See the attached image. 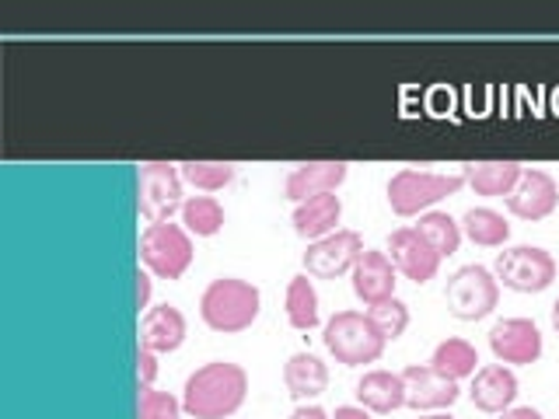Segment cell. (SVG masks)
I'll return each mask as SVG.
<instances>
[{"label":"cell","instance_id":"cell-6","mask_svg":"<svg viewBox=\"0 0 559 419\" xmlns=\"http://www.w3.org/2000/svg\"><path fill=\"white\" fill-rule=\"evenodd\" d=\"M192 235L182 224H147L140 235V262L157 279H182L192 266Z\"/></svg>","mask_w":559,"mask_h":419},{"label":"cell","instance_id":"cell-16","mask_svg":"<svg viewBox=\"0 0 559 419\" xmlns=\"http://www.w3.org/2000/svg\"><path fill=\"white\" fill-rule=\"evenodd\" d=\"M395 276L399 273L392 266L389 252L367 249L357 259L354 273H349V287H354L357 301H364L367 308H371V304H381V301H389V297H395V284H399Z\"/></svg>","mask_w":559,"mask_h":419},{"label":"cell","instance_id":"cell-26","mask_svg":"<svg viewBox=\"0 0 559 419\" xmlns=\"http://www.w3.org/2000/svg\"><path fill=\"white\" fill-rule=\"evenodd\" d=\"M179 214H182V227L197 238H214L224 227V206L217 196H189Z\"/></svg>","mask_w":559,"mask_h":419},{"label":"cell","instance_id":"cell-12","mask_svg":"<svg viewBox=\"0 0 559 419\" xmlns=\"http://www.w3.org/2000/svg\"><path fill=\"white\" fill-rule=\"evenodd\" d=\"M559 206V185L546 168H524L521 171V182L514 185V192L507 196V210L518 217V220H546L556 214Z\"/></svg>","mask_w":559,"mask_h":419},{"label":"cell","instance_id":"cell-1","mask_svg":"<svg viewBox=\"0 0 559 419\" xmlns=\"http://www.w3.org/2000/svg\"><path fill=\"white\" fill-rule=\"evenodd\" d=\"M249 398V374L241 363L210 360L186 378L182 409L192 419H231Z\"/></svg>","mask_w":559,"mask_h":419},{"label":"cell","instance_id":"cell-15","mask_svg":"<svg viewBox=\"0 0 559 419\" xmlns=\"http://www.w3.org/2000/svg\"><path fill=\"white\" fill-rule=\"evenodd\" d=\"M349 175L346 161H301L287 171L284 179V196L297 206L311 196H325V192H336Z\"/></svg>","mask_w":559,"mask_h":419},{"label":"cell","instance_id":"cell-27","mask_svg":"<svg viewBox=\"0 0 559 419\" xmlns=\"http://www.w3.org/2000/svg\"><path fill=\"white\" fill-rule=\"evenodd\" d=\"M179 171H182V182L206 192V196L210 192L227 189L238 179V168L231 161H182Z\"/></svg>","mask_w":559,"mask_h":419},{"label":"cell","instance_id":"cell-18","mask_svg":"<svg viewBox=\"0 0 559 419\" xmlns=\"http://www.w3.org/2000/svg\"><path fill=\"white\" fill-rule=\"evenodd\" d=\"M354 395H357V406H364L367 412L389 416L406 406V381H402V374H395V371L374 367V371H364Z\"/></svg>","mask_w":559,"mask_h":419},{"label":"cell","instance_id":"cell-3","mask_svg":"<svg viewBox=\"0 0 559 419\" xmlns=\"http://www.w3.org/2000/svg\"><path fill=\"white\" fill-rule=\"evenodd\" d=\"M465 171H419V168H399L389 179V206L399 217H419L433 210L441 200L462 192Z\"/></svg>","mask_w":559,"mask_h":419},{"label":"cell","instance_id":"cell-31","mask_svg":"<svg viewBox=\"0 0 559 419\" xmlns=\"http://www.w3.org/2000/svg\"><path fill=\"white\" fill-rule=\"evenodd\" d=\"M151 290H154V276L136 266V311L151 308Z\"/></svg>","mask_w":559,"mask_h":419},{"label":"cell","instance_id":"cell-22","mask_svg":"<svg viewBox=\"0 0 559 419\" xmlns=\"http://www.w3.org/2000/svg\"><path fill=\"white\" fill-rule=\"evenodd\" d=\"M284 314H287L290 328H297V332H311V328H319V322H322V311H319V290H314V284L308 279V273L290 276L287 294H284Z\"/></svg>","mask_w":559,"mask_h":419},{"label":"cell","instance_id":"cell-20","mask_svg":"<svg viewBox=\"0 0 559 419\" xmlns=\"http://www.w3.org/2000/svg\"><path fill=\"white\" fill-rule=\"evenodd\" d=\"M284 384H287V395L305 406V402L319 398L329 388V367L322 363V357H314V354H308V349H301V354L287 357Z\"/></svg>","mask_w":559,"mask_h":419},{"label":"cell","instance_id":"cell-11","mask_svg":"<svg viewBox=\"0 0 559 419\" xmlns=\"http://www.w3.org/2000/svg\"><path fill=\"white\" fill-rule=\"evenodd\" d=\"M489 349H493L497 363L507 367H528L542 357V328L532 319H500L489 328Z\"/></svg>","mask_w":559,"mask_h":419},{"label":"cell","instance_id":"cell-24","mask_svg":"<svg viewBox=\"0 0 559 419\" xmlns=\"http://www.w3.org/2000/svg\"><path fill=\"white\" fill-rule=\"evenodd\" d=\"M430 367L448 381H465V378H472L479 371V354H476V346H472L468 339L451 336V339L433 346Z\"/></svg>","mask_w":559,"mask_h":419},{"label":"cell","instance_id":"cell-21","mask_svg":"<svg viewBox=\"0 0 559 419\" xmlns=\"http://www.w3.org/2000/svg\"><path fill=\"white\" fill-rule=\"evenodd\" d=\"M521 171H524L521 161H479V165H465V179L476 189V196L507 200L521 182Z\"/></svg>","mask_w":559,"mask_h":419},{"label":"cell","instance_id":"cell-35","mask_svg":"<svg viewBox=\"0 0 559 419\" xmlns=\"http://www.w3.org/2000/svg\"><path fill=\"white\" fill-rule=\"evenodd\" d=\"M419 419H459V416H451V412L444 409V412H419Z\"/></svg>","mask_w":559,"mask_h":419},{"label":"cell","instance_id":"cell-4","mask_svg":"<svg viewBox=\"0 0 559 419\" xmlns=\"http://www.w3.org/2000/svg\"><path fill=\"white\" fill-rule=\"evenodd\" d=\"M322 343L329 357H336V363L343 367L378 363L384 357V346H389L374 322L367 319V311H336L322 325Z\"/></svg>","mask_w":559,"mask_h":419},{"label":"cell","instance_id":"cell-30","mask_svg":"<svg viewBox=\"0 0 559 419\" xmlns=\"http://www.w3.org/2000/svg\"><path fill=\"white\" fill-rule=\"evenodd\" d=\"M154 378H157V354H154V349L136 346V381H140V388H154Z\"/></svg>","mask_w":559,"mask_h":419},{"label":"cell","instance_id":"cell-10","mask_svg":"<svg viewBox=\"0 0 559 419\" xmlns=\"http://www.w3.org/2000/svg\"><path fill=\"white\" fill-rule=\"evenodd\" d=\"M384 252H389L395 273L413 279L416 287L430 284L437 270H441V255L433 252V244L419 235L416 227H395L389 235V244H384Z\"/></svg>","mask_w":559,"mask_h":419},{"label":"cell","instance_id":"cell-7","mask_svg":"<svg viewBox=\"0 0 559 419\" xmlns=\"http://www.w3.org/2000/svg\"><path fill=\"white\" fill-rule=\"evenodd\" d=\"M493 276L500 287L514 294H542L556 284L559 266L552 252H546L542 244H514V249H503L497 255Z\"/></svg>","mask_w":559,"mask_h":419},{"label":"cell","instance_id":"cell-23","mask_svg":"<svg viewBox=\"0 0 559 419\" xmlns=\"http://www.w3.org/2000/svg\"><path fill=\"white\" fill-rule=\"evenodd\" d=\"M462 235L479 249H503L511 241V224L493 206H472L462 217Z\"/></svg>","mask_w":559,"mask_h":419},{"label":"cell","instance_id":"cell-8","mask_svg":"<svg viewBox=\"0 0 559 419\" xmlns=\"http://www.w3.org/2000/svg\"><path fill=\"white\" fill-rule=\"evenodd\" d=\"M182 171L171 161H147L140 165V217L147 224H165L171 214L182 210Z\"/></svg>","mask_w":559,"mask_h":419},{"label":"cell","instance_id":"cell-29","mask_svg":"<svg viewBox=\"0 0 559 419\" xmlns=\"http://www.w3.org/2000/svg\"><path fill=\"white\" fill-rule=\"evenodd\" d=\"M182 398L157 388H140L136 395V419H182Z\"/></svg>","mask_w":559,"mask_h":419},{"label":"cell","instance_id":"cell-14","mask_svg":"<svg viewBox=\"0 0 559 419\" xmlns=\"http://www.w3.org/2000/svg\"><path fill=\"white\" fill-rule=\"evenodd\" d=\"M518 374L511 371L507 363H486L479 367L476 374H472V388H468V398L472 406L479 412H489V416H500L507 409H514L518 402Z\"/></svg>","mask_w":559,"mask_h":419},{"label":"cell","instance_id":"cell-32","mask_svg":"<svg viewBox=\"0 0 559 419\" xmlns=\"http://www.w3.org/2000/svg\"><path fill=\"white\" fill-rule=\"evenodd\" d=\"M290 419H332L322 406H314V402H305V406H297L290 412Z\"/></svg>","mask_w":559,"mask_h":419},{"label":"cell","instance_id":"cell-5","mask_svg":"<svg viewBox=\"0 0 559 419\" xmlns=\"http://www.w3.org/2000/svg\"><path fill=\"white\" fill-rule=\"evenodd\" d=\"M444 301L448 311L459 322H483L497 311L500 304V284L489 266H479V262H468V266H459L448 276L444 287Z\"/></svg>","mask_w":559,"mask_h":419},{"label":"cell","instance_id":"cell-33","mask_svg":"<svg viewBox=\"0 0 559 419\" xmlns=\"http://www.w3.org/2000/svg\"><path fill=\"white\" fill-rule=\"evenodd\" d=\"M332 419H374V412H367L364 406H336Z\"/></svg>","mask_w":559,"mask_h":419},{"label":"cell","instance_id":"cell-19","mask_svg":"<svg viewBox=\"0 0 559 419\" xmlns=\"http://www.w3.org/2000/svg\"><path fill=\"white\" fill-rule=\"evenodd\" d=\"M340 220H343V200L336 192H325V196H311L305 203H297L290 214L294 235L305 241H319L325 235H336Z\"/></svg>","mask_w":559,"mask_h":419},{"label":"cell","instance_id":"cell-13","mask_svg":"<svg viewBox=\"0 0 559 419\" xmlns=\"http://www.w3.org/2000/svg\"><path fill=\"white\" fill-rule=\"evenodd\" d=\"M402 381H406V406L413 412H444L462 395L459 381L441 378L430 363L406 367V371H402Z\"/></svg>","mask_w":559,"mask_h":419},{"label":"cell","instance_id":"cell-34","mask_svg":"<svg viewBox=\"0 0 559 419\" xmlns=\"http://www.w3.org/2000/svg\"><path fill=\"white\" fill-rule=\"evenodd\" d=\"M497 419H546L538 409H532V406H514V409H507V412H500Z\"/></svg>","mask_w":559,"mask_h":419},{"label":"cell","instance_id":"cell-9","mask_svg":"<svg viewBox=\"0 0 559 419\" xmlns=\"http://www.w3.org/2000/svg\"><path fill=\"white\" fill-rule=\"evenodd\" d=\"M367 252V244L360 238V231L354 227H340L336 235H325L319 241H308L305 252V273L314 279H336L354 273L357 259Z\"/></svg>","mask_w":559,"mask_h":419},{"label":"cell","instance_id":"cell-17","mask_svg":"<svg viewBox=\"0 0 559 419\" xmlns=\"http://www.w3.org/2000/svg\"><path fill=\"white\" fill-rule=\"evenodd\" d=\"M189 336L186 314L175 304H154L140 314V346L154 354H175Z\"/></svg>","mask_w":559,"mask_h":419},{"label":"cell","instance_id":"cell-28","mask_svg":"<svg viewBox=\"0 0 559 419\" xmlns=\"http://www.w3.org/2000/svg\"><path fill=\"white\" fill-rule=\"evenodd\" d=\"M367 319L374 322V328L384 336V343H395L402 332L409 328V304L402 297H389V301L367 308Z\"/></svg>","mask_w":559,"mask_h":419},{"label":"cell","instance_id":"cell-2","mask_svg":"<svg viewBox=\"0 0 559 419\" xmlns=\"http://www.w3.org/2000/svg\"><path fill=\"white\" fill-rule=\"evenodd\" d=\"M259 311H262V294L252 279H241V276H217V279H210L200 294L203 325L224 332V336L252 328Z\"/></svg>","mask_w":559,"mask_h":419},{"label":"cell","instance_id":"cell-25","mask_svg":"<svg viewBox=\"0 0 559 419\" xmlns=\"http://www.w3.org/2000/svg\"><path fill=\"white\" fill-rule=\"evenodd\" d=\"M416 231L424 235L430 244H433V252L448 259L462 249V220H454L451 214H444V210H427V214H419L416 220Z\"/></svg>","mask_w":559,"mask_h":419},{"label":"cell","instance_id":"cell-36","mask_svg":"<svg viewBox=\"0 0 559 419\" xmlns=\"http://www.w3.org/2000/svg\"><path fill=\"white\" fill-rule=\"evenodd\" d=\"M549 319H552V332L559 336V297H556V304H552V311H549Z\"/></svg>","mask_w":559,"mask_h":419}]
</instances>
